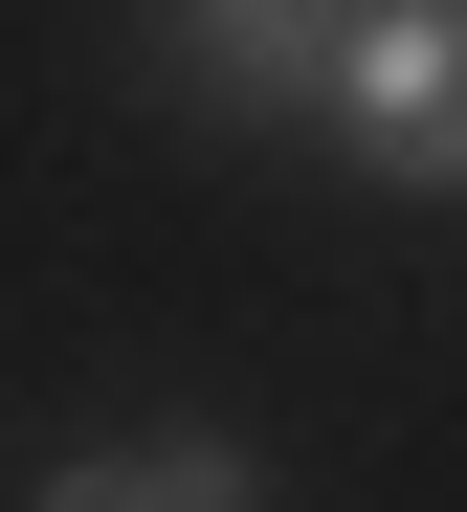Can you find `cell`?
<instances>
[{
  "instance_id": "cell-3",
  "label": "cell",
  "mask_w": 467,
  "mask_h": 512,
  "mask_svg": "<svg viewBox=\"0 0 467 512\" xmlns=\"http://www.w3.org/2000/svg\"><path fill=\"white\" fill-rule=\"evenodd\" d=\"M23 512H267V468L223 446V423H112V446H67Z\"/></svg>"
},
{
  "instance_id": "cell-2",
  "label": "cell",
  "mask_w": 467,
  "mask_h": 512,
  "mask_svg": "<svg viewBox=\"0 0 467 512\" xmlns=\"http://www.w3.org/2000/svg\"><path fill=\"white\" fill-rule=\"evenodd\" d=\"M356 23H379V0H178V67H201L223 112H334Z\"/></svg>"
},
{
  "instance_id": "cell-1",
  "label": "cell",
  "mask_w": 467,
  "mask_h": 512,
  "mask_svg": "<svg viewBox=\"0 0 467 512\" xmlns=\"http://www.w3.org/2000/svg\"><path fill=\"white\" fill-rule=\"evenodd\" d=\"M334 134L379 179H467V0H379L334 45Z\"/></svg>"
}]
</instances>
